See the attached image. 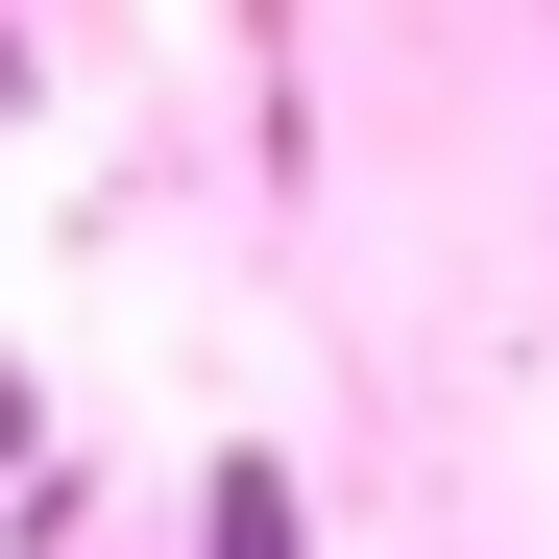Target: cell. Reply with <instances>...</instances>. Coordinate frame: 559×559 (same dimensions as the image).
Here are the masks:
<instances>
[{"mask_svg": "<svg viewBox=\"0 0 559 559\" xmlns=\"http://www.w3.org/2000/svg\"><path fill=\"white\" fill-rule=\"evenodd\" d=\"M195 559H317V535H293V462H219V511H195Z\"/></svg>", "mask_w": 559, "mask_h": 559, "instance_id": "cell-1", "label": "cell"}]
</instances>
